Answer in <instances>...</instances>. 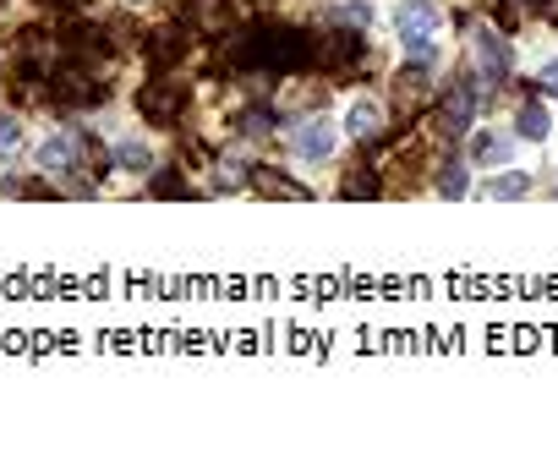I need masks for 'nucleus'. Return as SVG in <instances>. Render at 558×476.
Segmentation results:
<instances>
[{"mask_svg": "<svg viewBox=\"0 0 558 476\" xmlns=\"http://www.w3.org/2000/svg\"><path fill=\"white\" fill-rule=\"evenodd\" d=\"M438 192H444V197H465V192H471V176H465L460 165L444 170V176H438Z\"/></svg>", "mask_w": 558, "mask_h": 476, "instance_id": "obj_21", "label": "nucleus"}, {"mask_svg": "<svg viewBox=\"0 0 558 476\" xmlns=\"http://www.w3.org/2000/svg\"><path fill=\"white\" fill-rule=\"evenodd\" d=\"M148 192H154V197H186L192 187L181 181V170H159V176L148 181Z\"/></svg>", "mask_w": 558, "mask_h": 476, "instance_id": "obj_20", "label": "nucleus"}, {"mask_svg": "<svg viewBox=\"0 0 558 476\" xmlns=\"http://www.w3.org/2000/svg\"><path fill=\"white\" fill-rule=\"evenodd\" d=\"M334 143H340V126H334L329 115H307V121L290 132V148H296L301 159H329Z\"/></svg>", "mask_w": 558, "mask_h": 476, "instance_id": "obj_4", "label": "nucleus"}, {"mask_svg": "<svg viewBox=\"0 0 558 476\" xmlns=\"http://www.w3.org/2000/svg\"><path fill=\"white\" fill-rule=\"evenodd\" d=\"M186 11H192V33L225 39V33L236 28V6H230V0H186Z\"/></svg>", "mask_w": 558, "mask_h": 476, "instance_id": "obj_8", "label": "nucleus"}, {"mask_svg": "<svg viewBox=\"0 0 558 476\" xmlns=\"http://www.w3.org/2000/svg\"><path fill=\"white\" fill-rule=\"evenodd\" d=\"M378 192V176L372 170H356V176H345V197H372Z\"/></svg>", "mask_w": 558, "mask_h": 476, "instance_id": "obj_23", "label": "nucleus"}, {"mask_svg": "<svg viewBox=\"0 0 558 476\" xmlns=\"http://www.w3.org/2000/svg\"><path fill=\"white\" fill-rule=\"evenodd\" d=\"M137 110H143V121H154V126H176V121H181V110H186V83L154 77V83L137 94Z\"/></svg>", "mask_w": 558, "mask_h": 476, "instance_id": "obj_2", "label": "nucleus"}, {"mask_svg": "<svg viewBox=\"0 0 558 476\" xmlns=\"http://www.w3.org/2000/svg\"><path fill=\"white\" fill-rule=\"evenodd\" d=\"M39 6H50V11H72V6H83V0H39Z\"/></svg>", "mask_w": 558, "mask_h": 476, "instance_id": "obj_27", "label": "nucleus"}, {"mask_svg": "<svg viewBox=\"0 0 558 476\" xmlns=\"http://www.w3.org/2000/svg\"><path fill=\"white\" fill-rule=\"evenodd\" d=\"M252 192H263V197H290V203H301V197H307V187H301V181L279 176V170H252Z\"/></svg>", "mask_w": 558, "mask_h": 476, "instance_id": "obj_12", "label": "nucleus"}, {"mask_svg": "<svg viewBox=\"0 0 558 476\" xmlns=\"http://www.w3.org/2000/svg\"><path fill=\"white\" fill-rule=\"evenodd\" d=\"M526 192H531V176H520V170H504V176L487 181V197H493V203H515V197H526Z\"/></svg>", "mask_w": 558, "mask_h": 476, "instance_id": "obj_13", "label": "nucleus"}, {"mask_svg": "<svg viewBox=\"0 0 558 476\" xmlns=\"http://www.w3.org/2000/svg\"><path fill=\"white\" fill-rule=\"evenodd\" d=\"M394 99H400L405 110H416V104L427 99V77H422V72H411V66H405V72L394 77Z\"/></svg>", "mask_w": 558, "mask_h": 476, "instance_id": "obj_15", "label": "nucleus"}, {"mask_svg": "<svg viewBox=\"0 0 558 476\" xmlns=\"http://www.w3.org/2000/svg\"><path fill=\"white\" fill-rule=\"evenodd\" d=\"M115 165H121V170H137V176H143L154 159H148V148H143V143H115Z\"/></svg>", "mask_w": 558, "mask_h": 476, "instance_id": "obj_19", "label": "nucleus"}, {"mask_svg": "<svg viewBox=\"0 0 558 476\" xmlns=\"http://www.w3.org/2000/svg\"><path fill=\"white\" fill-rule=\"evenodd\" d=\"M39 165L44 170H72L77 165V143L72 137H50V143L39 148Z\"/></svg>", "mask_w": 558, "mask_h": 476, "instance_id": "obj_14", "label": "nucleus"}, {"mask_svg": "<svg viewBox=\"0 0 558 476\" xmlns=\"http://www.w3.org/2000/svg\"><path fill=\"white\" fill-rule=\"evenodd\" d=\"M542 94H553V99H558V61H553V66H542Z\"/></svg>", "mask_w": 558, "mask_h": 476, "instance_id": "obj_25", "label": "nucleus"}, {"mask_svg": "<svg viewBox=\"0 0 558 476\" xmlns=\"http://www.w3.org/2000/svg\"><path fill=\"white\" fill-rule=\"evenodd\" d=\"M362 33H340V28H323L318 39H312V61L329 66V72H351L356 61H362Z\"/></svg>", "mask_w": 558, "mask_h": 476, "instance_id": "obj_3", "label": "nucleus"}, {"mask_svg": "<svg viewBox=\"0 0 558 476\" xmlns=\"http://www.w3.org/2000/svg\"><path fill=\"white\" fill-rule=\"evenodd\" d=\"M345 137H356V143H378L383 137V110L372 99H356L351 110H345Z\"/></svg>", "mask_w": 558, "mask_h": 476, "instance_id": "obj_9", "label": "nucleus"}, {"mask_svg": "<svg viewBox=\"0 0 558 476\" xmlns=\"http://www.w3.org/2000/svg\"><path fill=\"white\" fill-rule=\"evenodd\" d=\"M520 137H526V143H542V137H548V110H542V104H526V110H520Z\"/></svg>", "mask_w": 558, "mask_h": 476, "instance_id": "obj_17", "label": "nucleus"}, {"mask_svg": "<svg viewBox=\"0 0 558 476\" xmlns=\"http://www.w3.org/2000/svg\"><path fill=\"white\" fill-rule=\"evenodd\" d=\"M269 121H274V115L263 110V104H252V110L241 115V132H247V137H263V132H269Z\"/></svg>", "mask_w": 558, "mask_h": 476, "instance_id": "obj_22", "label": "nucleus"}, {"mask_svg": "<svg viewBox=\"0 0 558 476\" xmlns=\"http://www.w3.org/2000/svg\"><path fill=\"white\" fill-rule=\"evenodd\" d=\"M471 110H476V94H471V88H455V94L444 99V110H438V132L460 137L465 126H471Z\"/></svg>", "mask_w": 558, "mask_h": 476, "instance_id": "obj_10", "label": "nucleus"}, {"mask_svg": "<svg viewBox=\"0 0 558 476\" xmlns=\"http://www.w3.org/2000/svg\"><path fill=\"white\" fill-rule=\"evenodd\" d=\"M104 94H110V83H104V77H88L83 66L55 72V99H66V104H99Z\"/></svg>", "mask_w": 558, "mask_h": 476, "instance_id": "obj_6", "label": "nucleus"}, {"mask_svg": "<svg viewBox=\"0 0 558 476\" xmlns=\"http://www.w3.org/2000/svg\"><path fill=\"white\" fill-rule=\"evenodd\" d=\"M542 6V0H498V28H515V22H526L531 17V11H537Z\"/></svg>", "mask_w": 558, "mask_h": 476, "instance_id": "obj_18", "label": "nucleus"}, {"mask_svg": "<svg viewBox=\"0 0 558 476\" xmlns=\"http://www.w3.org/2000/svg\"><path fill=\"white\" fill-rule=\"evenodd\" d=\"M334 17H340V22H351V28H372V6H340V11H334Z\"/></svg>", "mask_w": 558, "mask_h": 476, "instance_id": "obj_24", "label": "nucleus"}, {"mask_svg": "<svg viewBox=\"0 0 558 476\" xmlns=\"http://www.w3.org/2000/svg\"><path fill=\"white\" fill-rule=\"evenodd\" d=\"M186 44H192V33L176 28V22L154 28V33H148V66H154V72H170V66L186 55Z\"/></svg>", "mask_w": 558, "mask_h": 476, "instance_id": "obj_7", "label": "nucleus"}, {"mask_svg": "<svg viewBox=\"0 0 558 476\" xmlns=\"http://www.w3.org/2000/svg\"><path fill=\"white\" fill-rule=\"evenodd\" d=\"M471 159H476V165H509V159H515V137L482 132V137L471 143Z\"/></svg>", "mask_w": 558, "mask_h": 476, "instance_id": "obj_11", "label": "nucleus"}, {"mask_svg": "<svg viewBox=\"0 0 558 476\" xmlns=\"http://www.w3.org/2000/svg\"><path fill=\"white\" fill-rule=\"evenodd\" d=\"M17 143V121H11V115H0V148H11Z\"/></svg>", "mask_w": 558, "mask_h": 476, "instance_id": "obj_26", "label": "nucleus"}, {"mask_svg": "<svg viewBox=\"0 0 558 476\" xmlns=\"http://www.w3.org/2000/svg\"><path fill=\"white\" fill-rule=\"evenodd\" d=\"M66 50L72 55H110V39H104L99 28H72L66 33Z\"/></svg>", "mask_w": 558, "mask_h": 476, "instance_id": "obj_16", "label": "nucleus"}, {"mask_svg": "<svg viewBox=\"0 0 558 476\" xmlns=\"http://www.w3.org/2000/svg\"><path fill=\"white\" fill-rule=\"evenodd\" d=\"M471 50H476V66H482L487 83H504V77H509V44L498 39V28H476Z\"/></svg>", "mask_w": 558, "mask_h": 476, "instance_id": "obj_5", "label": "nucleus"}, {"mask_svg": "<svg viewBox=\"0 0 558 476\" xmlns=\"http://www.w3.org/2000/svg\"><path fill=\"white\" fill-rule=\"evenodd\" d=\"M438 28H444V17H438L433 0H405V6L394 11V33H400V44L411 50V61H427V55L438 50Z\"/></svg>", "mask_w": 558, "mask_h": 476, "instance_id": "obj_1", "label": "nucleus"}]
</instances>
